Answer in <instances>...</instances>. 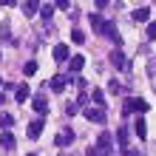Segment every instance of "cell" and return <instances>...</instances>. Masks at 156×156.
Returning <instances> with one entry per match:
<instances>
[{"label": "cell", "mask_w": 156, "mask_h": 156, "mask_svg": "<svg viewBox=\"0 0 156 156\" xmlns=\"http://www.w3.org/2000/svg\"><path fill=\"white\" fill-rule=\"evenodd\" d=\"M88 20H91V26H94V31H97V34L102 31V26H105V17L99 14V12H94V14H88Z\"/></svg>", "instance_id": "11"}, {"label": "cell", "mask_w": 156, "mask_h": 156, "mask_svg": "<svg viewBox=\"0 0 156 156\" xmlns=\"http://www.w3.org/2000/svg\"><path fill=\"white\" fill-rule=\"evenodd\" d=\"M131 17H133V23H148V20H151V9H148V6H142V9H136Z\"/></svg>", "instance_id": "9"}, {"label": "cell", "mask_w": 156, "mask_h": 156, "mask_svg": "<svg viewBox=\"0 0 156 156\" xmlns=\"http://www.w3.org/2000/svg\"><path fill=\"white\" fill-rule=\"evenodd\" d=\"M29 94H31L29 85H17V88H14V99H17V102H26V99H29Z\"/></svg>", "instance_id": "14"}, {"label": "cell", "mask_w": 156, "mask_h": 156, "mask_svg": "<svg viewBox=\"0 0 156 156\" xmlns=\"http://www.w3.org/2000/svg\"><path fill=\"white\" fill-rule=\"evenodd\" d=\"M71 142H74V131H71V128L60 131V133H57V139H54V145H57V148H68Z\"/></svg>", "instance_id": "4"}, {"label": "cell", "mask_w": 156, "mask_h": 156, "mask_svg": "<svg viewBox=\"0 0 156 156\" xmlns=\"http://www.w3.org/2000/svg\"><path fill=\"white\" fill-rule=\"evenodd\" d=\"M91 97H94V102H97L99 108L105 105V94H102V91H99V88H94V94H91Z\"/></svg>", "instance_id": "20"}, {"label": "cell", "mask_w": 156, "mask_h": 156, "mask_svg": "<svg viewBox=\"0 0 156 156\" xmlns=\"http://www.w3.org/2000/svg\"><path fill=\"white\" fill-rule=\"evenodd\" d=\"M68 66H71V71H74V74H77V71H80L82 66H85V57H82V54H74V57L68 60Z\"/></svg>", "instance_id": "16"}, {"label": "cell", "mask_w": 156, "mask_h": 156, "mask_svg": "<svg viewBox=\"0 0 156 156\" xmlns=\"http://www.w3.org/2000/svg\"><path fill=\"white\" fill-rule=\"evenodd\" d=\"M26 156H34V153H26Z\"/></svg>", "instance_id": "30"}, {"label": "cell", "mask_w": 156, "mask_h": 156, "mask_svg": "<svg viewBox=\"0 0 156 156\" xmlns=\"http://www.w3.org/2000/svg\"><path fill=\"white\" fill-rule=\"evenodd\" d=\"M133 133L139 136V139H145V136H148V125H145V119H142V116L133 122Z\"/></svg>", "instance_id": "12"}, {"label": "cell", "mask_w": 156, "mask_h": 156, "mask_svg": "<svg viewBox=\"0 0 156 156\" xmlns=\"http://www.w3.org/2000/svg\"><path fill=\"white\" fill-rule=\"evenodd\" d=\"M29 139H37V136L43 133V119H34V122H29Z\"/></svg>", "instance_id": "10"}, {"label": "cell", "mask_w": 156, "mask_h": 156, "mask_svg": "<svg viewBox=\"0 0 156 156\" xmlns=\"http://www.w3.org/2000/svg\"><path fill=\"white\" fill-rule=\"evenodd\" d=\"M148 108H151V105L145 102V99H139V97H128L125 105H122V111H125V114H145Z\"/></svg>", "instance_id": "2"}, {"label": "cell", "mask_w": 156, "mask_h": 156, "mask_svg": "<svg viewBox=\"0 0 156 156\" xmlns=\"http://www.w3.org/2000/svg\"><path fill=\"white\" fill-rule=\"evenodd\" d=\"M125 156H142V153H139V151H133V148H128V151H125Z\"/></svg>", "instance_id": "28"}, {"label": "cell", "mask_w": 156, "mask_h": 156, "mask_svg": "<svg viewBox=\"0 0 156 156\" xmlns=\"http://www.w3.org/2000/svg\"><path fill=\"white\" fill-rule=\"evenodd\" d=\"M88 156H111V133L108 131H102L99 139H97V145L88 148Z\"/></svg>", "instance_id": "1"}, {"label": "cell", "mask_w": 156, "mask_h": 156, "mask_svg": "<svg viewBox=\"0 0 156 156\" xmlns=\"http://www.w3.org/2000/svg\"><path fill=\"white\" fill-rule=\"evenodd\" d=\"M148 40H156V23H148Z\"/></svg>", "instance_id": "26"}, {"label": "cell", "mask_w": 156, "mask_h": 156, "mask_svg": "<svg viewBox=\"0 0 156 156\" xmlns=\"http://www.w3.org/2000/svg\"><path fill=\"white\" fill-rule=\"evenodd\" d=\"M66 82H68V77H62V74H54V77L48 80V88L60 94V91H66Z\"/></svg>", "instance_id": "6"}, {"label": "cell", "mask_w": 156, "mask_h": 156, "mask_svg": "<svg viewBox=\"0 0 156 156\" xmlns=\"http://www.w3.org/2000/svg\"><path fill=\"white\" fill-rule=\"evenodd\" d=\"M116 142L122 151H128V128H116Z\"/></svg>", "instance_id": "15"}, {"label": "cell", "mask_w": 156, "mask_h": 156, "mask_svg": "<svg viewBox=\"0 0 156 156\" xmlns=\"http://www.w3.org/2000/svg\"><path fill=\"white\" fill-rule=\"evenodd\" d=\"M51 54H54V60H57V62H66V60H68V45H66V43H57Z\"/></svg>", "instance_id": "8"}, {"label": "cell", "mask_w": 156, "mask_h": 156, "mask_svg": "<svg viewBox=\"0 0 156 156\" xmlns=\"http://www.w3.org/2000/svg\"><path fill=\"white\" fill-rule=\"evenodd\" d=\"M60 156H71V153H68V151H62V153H60Z\"/></svg>", "instance_id": "29"}, {"label": "cell", "mask_w": 156, "mask_h": 156, "mask_svg": "<svg viewBox=\"0 0 156 156\" xmlns=\"http://www.w3.org/2000/svg\"><path fill=\"white\" fill-rule=\"evenodd\" d=\"M48 99H45V94H37V97H34V111H37L40 116H45V114H48Z\"/></svg>", "instance_id": "5"}, {"label": "cell", "mask_w": 156, "mask_h": 156, "mask_svg": "<svg viewBox=\"0 0 156 156\" xmlns=\"http://www.w3.org/2000/svg\"><path fill=\"white\" fill-rule=\"evenodd\" d=\"M54 9H71V3H68V0H57V3H54Z\"/></svg>", "instance_id": "27"}, {"label": "cell", "mask_w": 156, "mask_h": 156, "mask_svg": "<svg viewBox=\"0 0 156 156\" xmlns=\"http://www.w3.org/2000/svg\"><path fill=\"white\" fill-rule=\"evenodd\" d=\"M12 122H14V116H12V114H0V128H9Z\"/></svg>", "instance_id": "22"}, {"label": "cell", "mask_w": 156, "mask_h": 156, "mask_svg": "<svg viewBox=\"0 0 156 156\" xmlns=\"http://www.w3.org/2000/svg\"><path fill=\"white\" fill-rule=\"evenodd\" d=\"M77 111H80V105H77V102H68V105H66V114H68V116H74Z\"/></svg>", "instance_id": "25"}, {"label": "cell", "mask_w": 156, "mask_h": 156, "mask_svg": "<svg viewBox=\"0 0 156 156\" xmlns=\"http://www.w3.org/2000/svg\"><path fill=\"white\" fill-rule=\"evenodd\" d=\"M0 40L14 43V37H12V29H9V23H6V20H3V26H0Z\"/></svg>", "instance_id": "18"}, {"label": "cell", "mask_w": 156, "mask_h": 156, "mask_svg": "<svg viewBox=\"0 0 156 156\" xmlns=\"http://www.w3.org/2000/svg\"><path fill=\"white\" fill-rule=\"evenodd\" d=\"M108 91H111V94H122V85H119L116 80H111L108 82Z\"/></svg>", "instance_id": "24"}, {"label": "cell", "mask_w": 156, "mask_h": 156, "mask_svg": "<svg viewBox=\"0 0 156 156\" xmlns=\"http://www.w3.org/2000/svg\"><path fill=\"white\" fill-rule=\"evenodd\" d=\"M51 14H54V3L40 6V17H43V20H51Z\"/></svg>", "instance_id": "19"}, {"label": "cell", "mask_w": 156, "mask_h": 156, "mask_svg": "<svg viewBox=\"0 0 156 156\" xmlns=\"http://www.w3.org/2000/svg\"><path fill=\"white\" fill-rule=\"evenodd\" d=\"M40 12V3H34V0H29V3H23V14L26 17H34Z\"/></svg>", "instance_id": "17"}, {"label": "cell", "mask_w": 156, "mask_h": 156, "mask_svg": "<svg viewBox=\"0 0 156 156\" xmlns=\"http://www.w3.org/2000/svg\"><path fill=\"white\" fill-rule=\"evenodd\" d=\"M0 148H3V151H12V148H14V136L9 133V131L0 133Z\"/></svg>", "instance_id": "13"}, {"label": "cell", "mask_w": 156, "mask_h": 156, "mask_svg": "<svg viewBox=\"0 0 156 156\" xmlns=\"http://www.w3.org/2000/svg\"><path fill=\"white\" fill-rule=\"evenodd\" d=\"M85 119H91V122H105V108H85Z\"/></svg>", "instance_id": "7"}, {"label": "cell", "mask_w": 156, "mask_h": 156, "mask_svg": "<svg viewBox=\"0 0 156 156\" xmlns=\"http://www.w3.org/2000/svg\"><path fill=\"white\" fill-rule=\"evenodd\" d=\"M0 82H3V80H0Z\"/></svg>", "instance_id": "31"}, {"label": "cell", "mask_w": 156, "mask_h": 156, "mask_svg": "<svg viewBox=\"0 0 156 156\" xmlns=\"http://www.w3.org/2000/svg\"><path fill=\"white\" fill-rule=\"evenodd\" d=\"M34 71H37V62H26V66H23V74L26 77H31Z\"/></svg>", "instance_id": "23"}, {"label": "cell", "mask_w": 156, "mask_h": 156, "mask_svg": "<svg viewBox=\"0 0 156 156\" xmlns=\"http://www.w3.org/2000/svg\"><path fill=\"white\" fill-rule=\"evenodd\" d=\"M71 40H74L77 45H82V43H85V34H82L80 29H74V31H71Z\"/></svg>", "instance_id": "21"}, {"label": "cell", "mask_w": 156, "mask_h": 156, "mask_svg": "<svg viewBox=\"0 0 156 156\" xmlns=\"http://www.w3.org/2000/svg\"><path fill=\"white\" fill-rule=\"evenodd\" d=\"M108 60H111V66H116L119 71H128V68H131V62H128V57H125L122 51H111V57H108Z\"/></svg>", "instance_id": "3"}]
</instances>
